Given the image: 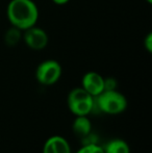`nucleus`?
Segmentation results:
<instances>
[{
    "label": "nucleus",
    "instance_id": "10",
    "mask_svg": "<svg viewBox=\"0 0 152 153\" xmlns=\"http://www.w3.org/2000/svg\"><path fill=\"white\" fill-rule=\"evenodd\" d=\"M4 39H5V43L8 46H15L20 42V40H22V33H21L20 29L12 26V28H10L6 31Z\"/></svg>",
    "mask_w": 152,
    "mask_h": 153
},
{
    "label": "nucleus",
    "instance_id": "11",
    "mask_svg": "<svg viewBox=\"0 0 152 153\" xmlns=\"http://www.w3.org/2000/svg\"><path fill=\"white\" fill-rule=\"evenodd\" d=\"M76 153H104L103 148L96 143L83 144L82 147L79 148Z\"/></svg>",
    "mask_w": 152,
    "mask_h": 153
},
{
    "label": "nucleus",
    "instance_id": "5",
    "mask_svg": "<svg viewBox=\"0 0 152 153\" xmlns=\"http://www.w3.org/2000/svg\"><path fill=\"white\" fill-rule=\"evenodd\" d=\"M22 40L27 47L36 51H40L46 48L49 42L47 32L44 29L38 27L37 25L23 30Z\"/></svg>",
    "mask_w": 152,
    "mask_h": 153
},
{
    "label": "nucleus",
    "instance_id": "14",
    "mask_svg": "<svg viewBox=\"0 0 152 153\" xmlns=\"http://www.w3.org/2000/svg\"><path fill=\"white\" fill-rule=\"evenodd\" d=\"M70 0H52L53 3L57 4V5H65L69 2Z\"/></svg>",
    "mask_w": 152,
    "mask_h": 153
},
{
    "label": "nucleus",
    "instance_id": "4",
    "mask_svg": "<svg viewBox=\"0 0 152 153\" xmlns=\"http://www.w3.org/2000/svg\"><path fill=\"white\" fill-rule=\"evenodd\" d=\"M63 68L55 59H46L38 66L36 70V78L42 85H52L62 77Z\"/></svg>",
    "mask_w": 152,
    "mask_h": 153
},
{
    "label": "nucleus",
    "instance_id": "12",
    "mask_svg": "<svg viewBox=\"0 0 152 153\" xmlns=\"http://www.w3.org/2000/svg\"><path fill=\"white\" fill-rule=\"evenodd\" d=\"M117 89V80L113 77L104 78V91L105 90H116Z\"/></svg>",
    "mask_w": 152,
    "mask_h": 153
},
{
    "label": "nucleus",
    "instance_id": "6",
    "mask_svg": "<svg viewBox=\"0 0 152 153\" xmlns=\"http://www.w3.org/2000/svg\"><path fill=\"white\" fill-rule=\"evenodd\" d=\"M81 88L95 98L104 91V77L94 71L87 72L81 78Z\"/></svg>",
    "mask_w": 152,
    "mask_h": 153
},
{
    "label": "nucleus",
    "instance_id": "7",
    "mask_svg": "<svg viewBox=\"0 0 152 153\" xmlns=\"http://www.w3.org/2000/svg\"><path fill=\"white\" fill-rule=\"evenodd\" d=\"M43 153H72L70 143L62 135H52L46 140Z\"/></svg>",
    "mask_w": 152,
    "mask_h": 153
},
{
    "label": "nucleus",
    "instance_id": "3",
    "mask_svg": "<svg viewBox=\"0 0 152 153\" xmlns=\"http://www.w3.org/2000/svg\"><path fill=\"white\" fill-rule=\"evenodd\" d=\"M68 107L74 116H87L95 107V98L81 87L74 88L68 94Z\"/></svg>",
    "mask_w": 152,
    "mask_h": 153
},
{
    "label": "nucleus",
    "instance_id": "1",
    "mask_svg": "<svg viewBox=\"0 0 152 153\" xmlns=\"http://www.w3.org/2000/svg\"><path fill=\"white\" fill-rule=\"evenodd\" d=\"M39 15V8L33 0H10L6 7L8 22L21 31L37 25Z\"/></svg>",
    "mask_w": 152,
    "mask_h": 153
},
{
    "label": "nucleus",
    "instance_id": "8",
    "mask_svg": "<svg viewBox=\"0 0 152 153\" xmlns=\"http://www.w3.org/2000/svg\"><path fill=\"white\" fill-rule=\"evenodd\" d=\"M72 129L75 135L85 139L89 134H91L92 124L87 116H76L73 124H72Z\"/></svg>",
    "mask_w": 152,
    "mask_h": 153
},
{
    "label": "nucleus",
    "instance_id": "13",
    "mask_svg": "<svg viewBox=\"0 0 152 153\" xmlns=\"http://www.w3.org/2000/svg\"><path fill=\"white\" fill-rule=\"evenodd\" d=\"M144 47L149 53L152 52V33L149 32L144 39Z\"/></svg>",
    "mask_w": 152,
    "mask_h": 153
},
{
    "label": "nucleus",
    "instance_id": "2",
    "mask_svg": "<svg viewBox=\"0 0 152 153\" xmlns=\"http://www.w3.org/2000/svg\"><path fill=\"white\" fill-rule=\"evenodd\" d=\"M127 99L117 90H105L95 97V106L106 115H119L127 108Z\"/></svg>",
    "mask_w": 152,
    "mask_h": 153
},
{
    "label": "nucleus",
    "instance_id": "15",
    "mask_svg": "<svg viewBox=\"0 0 152 153\" xmlns=\"http://www.w3.org/2000/svg\"><path fill=\"white\" fill-rule=\"evenodd\" d=\"M147 2H148V3H152V0H146Z\"/></svg>",
    "mask_w": 152,
    "mask_h": 153
},
{
    "label": "nucleus",
    "instance_id": "9",
    "mask_svg": "<svg viewBox=\"0 0 152 153\" xmlns=\"http://www.w3.org/2000/svg\"><path fill=\"white\" fill-rule=\"evenodd\" d=\"M104 153H130V147L122 139H113L104 145Z\"/></svg>",
    "mask_w": 152,
    "mask_h": 153
}]
</instances>
